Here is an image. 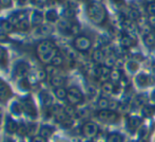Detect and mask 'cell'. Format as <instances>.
Listing matches in <instances>:
<instances>
[{
	"instance_id": "cell-1",
	"label": "cell",
	"mask_w": 155,
	"mask_h": 142,
	"mask_svg": "<svg viewBox=\"0 0 155 142\" xmlns=\"http://www.w3.org/2000/svg\"><path fill=\"white\" fill-rule=\"evenodd\" d=\"M88 16L91 20L96 25H101L104 20H106V11H104V6L98 2H94V3L89 4L88 6Z\"/></svg>"
},
{
	"instance_id": "cell-2",
	"label": "cell",
	"mask_w": 155,
	"mask_h": 142,
	"mask_svg": "<svg viewBox=\"0 0 155 142\" xmlns=\"http://www.w3.org/2000/svg\"><path fill=\"white\" fill-rule=\"evenodd\" d=\"M67 100L71 105H78L84 100V95L77 87H71V88L68 89Z\"/></svg>"
},
{
	"instance_id": "cell-3",
	"label": "cell",
	"mask_w": 155,
	"mask_h": 142,
	"mask_svg": "<svg viewBox=\"0 0 155 142\" xmlns=\"http://www.w3.org/2000/svg\"><path fill=\"white\" fill-rule=\"evenodd\" d=\"M91 46H92V43H91L90 38H88L87 36L79 35L74 39V47L80 52L88 51L91 48Z\"/></svg>"
},
{
	"instance_id": "cell-4",
	"label": "cell",
	"mask_w": 155,
	"mask_h": 142,
	"mask_svg": "<svg viewBox=\"0 0 155 142\" xmlns=\"http://www.w3.org/2000/svg\"><path fill=\"white\" fill-rule=\"evenodd\" d=\"M55 48L54 43L51 40H42L37 45L36 47V53L38 55V57L47 54L48 52H50L51 50H53Z\"/></svg>"
},
{
	"instance_id": "cell-5",
	"label": "cell",
	"mask_w": 155,
	"mask_h": 142,
	"mask_svg": "<svg viewBox=\"0 0 155 142\" xmlns=\"http://www.w3.org/2000/svg\"><path fill=\"white\" fill-rule=\"evenodd\" d=\"M97 117L104 122H116L118 120V115L114 110H108V109H102L98 111Z\"/></svg>"
},
{
	"instance_id": "cell-6",
	"label": "cell",
	"mask_w": 155,
	"mask_h": 142,
	"mask_svg": "<svg viewBox=\"0 0 155 142\" xmlns=\"http://www.w3.org/2000/svg\"><path fill=\"white\" fill-rule=\"evenodd\" d=\"M81 130H82V134L86 137L93 138V137H95L98 134V130H98V126L95 123H93V122H87V123L84 124Z\"/></svg>"
},
{
	"instance_id": "cell-7",
	"label": "cell",
	"mask_w": 155,
	"mask_h": 142,
	"mask_svg": "<svg viewBox=\"0 0 155 142\" xmlns=\"http://www.w3.org/2000/svg\"><path fill=\"white\" fill-rule=\"evenodd\" d=\"M12 95V91L8 84L0 80V102H5Z\"/></svg>"
},
{
	"instance_id": "cell-8",
	"label": "cell",
	"mask_w": 155,
	"mask_h": 142,
	"mask_svg": "<svg viewBox=\"0 0 155 142\" xmlns=\"http://www.w3.org/2000/svg\"><path fill=\"white\" fill-rule=\"evenodd\" d=\"M22 110L25 111L27 115L35 117L36 116V107H35L34 103H33V100L31 99H25L22 102Z\"/></svg>"
},
{
	"instance_id": "cell-9",
	"label": "cell",
	"mask_w": 155,
	"mask_h": 142,
	"mask_svg": "<svg viewBox=\"0 0 155 142\" xmlns=\"http://www.w3.org/2000/svg\"><path fill=\"white\" fill-rule=\"evenodd\" d=\"M28 71H29V66H28L25 63L23 62H20L16 65L15 67V75L19 78H23L25 75H27Z\"/></svg>"
},
{
	"instance_id": "cell-10",
	"label": "cell",
	"mask_w": 155,
	"mask_h": 142,
	"mask_svg": "<svg viewBox=\"0 0 155 142\" xmlns=\"http://www.w3.org/2000/svg\"><path fill=\"white\" fill-rule=\"evenodd\" d=\"M95 73L98 78H102V80H107L108 78H110L111 70H110V68L107 66H99L96 68Z\"/></svg>"
},
{
	"instance_id": "cell-11",
	"label": "cell",
	"mask_w": 155,
	"mask_h": 142,
	"mask_svg": "<svg viewBox=\"0 0 155 142\" xmlns=\"http://www.w3.org/2000/svg\"><path fill=\"white\" fill-rule=\"evenodd\" d=\"M57 54H58L57 49H56V48H54L53 50H51L50 52H48L47 54L40 56V57H39V60H40L41 62L43 63V64H51L52 61H53V58L55 57Z\"/></svg>"
},
{
	"instance_id": "cell-12",
	"label": "cell",
	"mask_w": 155,
	"mask_h": 142,
	"mask_svg": "<svg viewBox=\"0 0 155 142\" xmlns=\"http://www.w3.org/2000/svg\"><path fill=\"white\" fill-rule=\"evenodd\" d=\"M141 122H143V120L139 117H131L128 120V128L131 132H135L137 127L141 124Z\"/></svg>"
},
{
	"instance_id": "cell-13",
	"label": "cell",
	"mask_w": 155,
	"mask_h": 142,
	"mask_svg": "<svg viewBox=\"0 0 155 142\" xmlns=\"http://www.w3.org/2000/svg\"><path fill=\"white\" fill-rule=\"evenodd\" d=\"M5 130L8 133V134H14L15 132H17V130H18V124H17L13 119H11L10 117L6 119Z\"/></svg>"
},
{
	"instance_id": "cell-14",
	"label": "cell",
	"mask_w": 155,
	"mask_h": 142,
	"mask_svg": "<svg viewBox=\"0 0 155 142\" xmlns=\"http://www.w3.org/2000/svg\"><path fill=\"white\" fill-rule=\"evenodd\" d=\"M126 17H127V19H130L131 21H136L139 19L140 14H139L138 11L135 10V9L129 8L126 10Z\"/></svg>"
},
{
	"instance_id": "cell-15",
	"label": "cell",
	"mask_w": 155,
	"mask_h": 142,
	"mask_svg": "<svg viewBox=\"0 0 155 142\" xmlns=\"http://www.w3.org/2000/svg\"><path fill=\"white\" fill-rule=\"evenodd\" d=\"M92 58L95 63H97V64H101V63H104L106 55H104V53L102 52V50L96 49L92 54Z\"/></svg>"
},
{
	"instance_id": "cell-16",
	"label": "cell",
	"mask_w": 155,
	"mask_h": 142,
	"mask_svg": "<svg viewBox=\"0 0 155 142\" xmlns=\"http://www.w3.org/2000/svg\"><path fill=\"white\" fill-rule=\"evenodd\" d=\"M54 133V128L52 126H49V125H43L40 127L39 130V135L43 138L48 139L49 137H51Z\"/></svg>"
},
{
	"instance_id": "cell-17",
	"label": "cell",
	"mask_w": 155,
	"mask_h": 142,
	"mask_svg": "<svg viewBox=\"0 0 155 142\" xmlns=\"http://www.w3.org/2000/svg\"><path fill=\"white\" fill-rule=\"evenodd\" d=\"M120 43L124 48H130V47H132V46H134L135 40L130 35H124V36H121V38H120Z\"/></svg>"
},
{
	"instance_id": "cell-18",
	"label": "cell",
	"mask_w": 155,
	"mask_h": 142,
	"mask_svg": "<svg viewBox=\"0 0 155 142\" xmlns=\"http://www.w3.org/2000/svg\"><path fill=\"white\" fill-rule=\"evenodd\" d=\"M65 80L64 78H62L61 75H55L53 78H51V84L53 85L55 88H58V87H62L63 84H64Z\"/></svg>"
},
{
	"instance_id": "cell-19",
	"label": "cell",
	"mask_w": 155,
	"mask_h": 142,
	"mask_svg": "<svg viewBox=\"0 0 155 142\" xmlns=\"http://www.w3.org/2000/svg\"><path fill=\"white\" fill-rule=\"evenodd\" d=\"M0 28H1V31H3L4 33H10V32L13 31L14 29V26L10 23L8 20H3L0 23Z\"/></svg>"
},
{
	"instance_id": "cell-20",
	"label": "cell",
	"mask_w": 155,
	"mask_h": 142,
	"mask_svg": "<svg viewBox=\"0 0 155 142\" xmlns=\"http://www.w3.org/2000/svg\"><path fill=\"white\" fill-rule=\"evenodd\" d=\"M42 15L40 14L39 12H34L32 15V19H31V23L33 26H40V23H42Z\"/></svg>"
},
{
	"instance_id": "cell-21",
	"label": "cell",
	"mask_w": 155,
	"mask_h": 142,
	"mask_svg": "<svg viewBox=\"0 0 155 142\" xmlns=\"http://www.w3.org/2000/svg\"><path fill=\"white\" fill-rule=\"evenodd\" d=\"M54 93H55V95H56V98H57V99L63 100V99H67L68 90H65L63 87H58V88H55Z\"/></svg>"
},
{
	"instance_id": "cell-22",
	"label": "cell",
	"mask_w": 155,
	"mask_h": 142,
	"mask_svg": "<svg viewBox=\"0 0 155 142\" xmlns=\"http://www.w3.org/2000/svg\"><path fill=\"white\" fill-rule=\"evenodd\" d=\"M143 40H145V43L147 47H149V48L154 47L155 46V34H152V33L147 34V35H145Z\"/></svg>"
},
{
	"instance_id": "cell-23",
	"label": "cell",
	"mask_w": 155,
	"mask_h": 142,
	"mask_svg": "<svg viewBox=\"0 0 155 142\" xmlns=\"http://www.w3.org/2000/svg\"><path fill=\"white\" fill-rule=\"evenodd\" d=\"M102 91L106 93H113L115 91L114 84L110 82H104V84H102Z\"/></svg>"
},
{
	"instance_id": "cell-24",
	"label": "cell",
	"mask_w": 155,
	"mask_h": 142,
	"mask_svg": "<svg viewBox=\"0 0 155 142\" xmlns=\"http://www.w3.org/2000/svg\"><path fill=\"white\" fill-rule=\"evenodd\" d=\"M30 28V21L28 19H23V20L19 21V23L16 26V29L19 31H28Z\"/></svg>"
},
{
	"instance_id": "cell-25",
	"label": "cell",
	"mask_w": 155,
	"mask_h": 142,
	"mask_svg": "<svg viewBox=\"0 0 155 142\" xmlns=\"http://www.w3.org/2000/svg\"><path fill=\"white\" fill-rule=\"evenodd\" d=\"M8 63V52L4 48L0 47V65L4 66Z\"/></svg>"
},
{
	"instance_id": "cell-26",
	"label": "cell",
	"mask_w": 155,
	"mask_h": 142,
	"mask_svg": "<svg viewBox=\"0 0 155 142\" xmlns=\"http://www.w3.org/2000/svg\"><path fill=\"white\" fill-rule=\"evenodd\" d=\"M97 105L101 110L102 109H108L109 106H110V101L108 99H106V98H100L97 102Z\"/></svg>"
},
{
	"instance_id": "cell-27",
	"label": "cell",
	"mask_w": 155,
	"mask_h": 142,
	"mask_svg": "<svg viewBox=\"0 0 155 142\" xmlns=\"http://www.w3.org/2000/svg\"><path fill=\"white\" fill-rule=\"evenodd\" d=\"M62 64H63V57L60 55V54H57V55L53 58V61H52V63H51L52 66L56 67V68H57V67H60Z\"/></svg>"
},
{
	"instance_id": "cell-28",
	"label": "cell",
	"mask_w": 155,
	"mask_h": 142,
	"mask_svg": "<svg viewBox=\"0 0 155 142\" xmlns=\"http://www.w3.org/2000/svg\"><path fill=\"white\" fill-rule=\"evenodd\" d=\"M121 75H120V71L117 70V69H114V70H111V73H110V78L112 80V82L116 83L120 80Z\"/></svg>"
},
{
	"instance_id": "cell-29",
	"label": "cell",
	"mask_w": 155,
	"mask_h": 142,
	"mask_svg": "<svg viewBox=\"0 0 155 142\" xmlns=\"http://www.w3.org/2000/svg\"><path fill=\"white\" fill-rule=\"evenodd\" d=\"M107 142H123V136L119 134H111L109 135Z\"/></svg>"
},
{
	"instance_id": "cell-30",
	"label": "cell",
	"mask_w": 155,
	"mask_h": 142,
	"mask_svg": "<svg viewBox=\"0 0 155 142\" xmlns=\"http://www.w3.org/2000/svg\"><path fill=\"white\" fill-rule=\"evenodd\" d=\"M115 62H116V58H115V56H112V55H108L106 56V60H104V66L107 67H112L115 65Z\"/></svg>"
},
{
	"instance_id": "cell-31",
	"label": "cell",
	"mask_w": 155,
	"mask_h": 142,
	"mask_svg": "<svg viewBox=\"0 0 155 142\" xmlns=\"http://www.w3.org/2000/svg\"><path fill=\"white\" fill-rule=\"evenodd\" d=\"M136 81L140 86H145V85L148 84V76L145 75V74H139V75L137 76Z\"/></svg>"
},
{
	"instance_id": "cell-32",
	"label": "cell",
	"mask_w": 155,
	"mask_h": 142,
	"mask_svg": "<svg viewBox=\"0 0 155 142\" xmlns=\"http://www.w3.org/2000/svg\"><path fill=\"white\" fill-rule=\"evenodd\" d=\"M57 18H58L57 13H56L54 10H50L49 12L47 13V19L49 21H56Z\"/></svg>"
},
{
	"instance_id": "cell-33",
	"label": "cell",
	"mask_w": 155,
	"mask_h": 142,
	"mask_svg": "<svg viewBox=\"0 0 155 142\" xmlns=\"http://www.w3.org/2000/svg\"><path fill=\"white\" fill-rule=\"evenodd\" d=\"M12 109H13V113H17V115H19V113H22V105H20V104L18 103H14L12 106Z\"/></svg>"
},
{
	"instance_id": "cell-34",
	"label": "cell",
	"mask_w": 155,
	"mask_h": 142,
	"mask_svg": "<svg viewBox=\"0 0 155 142\" xmlns=\"http://www.w3.org/2000/svg\"><path fill=\"white\" fill-rule=\"evenodd\" d=\"M146 102H147V98H146L145 95H138V97L136 98V103H137V105H139V106L145 105Z\"/></svg>"
},
{
	"instance_id": "cell-35",
	"label": "cell",
	"mask_w": 155,
	"mask_h": 142,
	"mask_svg": "<svg viewBox=\"0 0 155 142\" xmlns=\"http://www.w3.org/2000/svg\"><path fill=\"white\" fill-rule=\"evenodd\" d=\"M147 11L150 14V16H155V2L154 3H151V4H148Z\"/></svg>"
},
{
	"instance_id": "cell-36",
	"label": "cell",
	"mask_w": 155,
	"mask_h": 142,
	"mask_svg": "<svg viewBox=\"0 0 155 142\" xmlns=\"http://www.w3.org/2000/svg\"><path fill=\"white\" fill-rule=\"evenodd\" d=\"M31 142H47V139L41 137L40 135H37V136H34L32 138Z\"/></svg>"
},
{
	"instance_id": "cell-37",
	"label": "cell",
	"mask_w": 155,
	"mask_h": 142,
	"mask_svg": "<svg viewBox=\"0 0 155 142\" xmlns=\"http://www.w3.org/2000/svg\"><path fill=\"white\" fill-rule=\"evenodd\" d=\"M37 75H38V80L43 81L45 78H47L48 74H47V71H45V70H39L38 71V74H37Z\"/></svg>"
},
{
	"instance_id": "cell-38",
	"label": "cell",
	"mask_w": 155,
	"mask_h": 142,
	"mask_svg": "<svg viewBox=\"0 0 155 142\" xmlns=\"http://www.w3.org/2000/svg\"><path fill=\"white\" fill-rule=\"evenodd\" d=\"M128 68L130 69L131 71H135V70H137V68H138V65H137V63H135V62H130L128 64Z\"/></svg>"
},
{
	"instance_id": "cell-39",
	"label": "cell",
	"mask_w": 155,
	"mask_h": 142,
	"mask_svg": "<svg viewBox=\"0 0 155 142\" xmlns=\"http://www.w3.org/2000/svg\"><path fill=\"white\" fill-rule=\"evenodd\" d=\"M40 32L41 34H49L51 32V27H49V26H42L40 28Z\"/></svg>"
},
{
	"instance_id": "cell-40",
	"label": "cell",
	"mask_w": 155,
	"mask_h": 142,
	"mask_svg": "<svg viewBox=\"0 0 155 142\" xmlns=\"http://www.w3.org/2000/svg\"><path fill=\"white\" fill-rule=\"evenodd\" d=\"M0 4L4 8H8L12 5V0H0Z\"/></svg>"
},
{
	"instance_id": "cell-41",
	"label": "cell",
	"mask_w": 155,
	"mask_h": 142,
	"mask_svg": "<svg viewBox=\"0 0 155 142\" xmlns=\"http://www.w3.org/2000/svg\"><path fill=\"white\" fill-rule=\"evenodd\" d=\"M148 23H149L150 27L155 29V16H150L149 19H148Z\"/></svg>"
},
{
	"instance_id": "cell-42",
	"label": "cell",
	"mask_w": 155,
	"mask_h": 142,
	"mask_svg": "<svg viewBox=\"0 0 155 142\" xmlns=\"http://www.w3.org/2000/svg\"><path fill=\"white\" fill-rule=\"evenodd\" d=\"M70 31H71V33H73V34L78 33V31H79V27H78L77 25H72L71 28H70Z\"/></svg>"
},
{
	"instance_id": "cell-43",
	"label": "cell",
	"mask_w": 155,
	"mask_h": 142,
	"mask_svg": "<svg viewBox=\"0 0 155 142\" xmlns=\"http://www.w3.org/2000/svg\"><path fill=\"white\" fill-rule=\"evenodd\" d=\"M8 36H6V33H4L3 31H0V41H4L6 40Z\"/></svg>"
},
{
	"instance_id": "cell-44",
	"label": "cell",
	"mask_w": 155,
	"mask_h": 142,
	"mask_svg": "<svg viewBox=\"0 0 155 142\" xmlns=\"http://www.w3.org/2000/svg\"><path fill=\"white\" fill-rule=\"evenodd\" d=\"M117 107V103L115 101H110V106H109V108L112 110V109H115Z\"/></svg>"
},
{
	"instance_id": "cell-45",
	"label": "cell",
	"mask_w": 155,
	"mask_h": 142,
	"mask_svg": "<svg viewBox=\"0 0 155 142\" xmlns=\"http://www.w3.org/2000/svg\"><path fill=\"white\" fill-rule=\"evenodd\" d=\"M146 2H147L148 4H151V3H154L155 2V0H145Z\"/></svg>"
},
{
	"instance_id": "cell-46",
	"label": "cell",
	"mask_w": 155,
	"mask_h": 142,
	"mask_svg": "<svg viewBox=\"0 0 155 142\" xmlns=\"http://www.w3.org/2000/svg\"><path fill=\"white\" fill-rule=\"evenodd\" d=\"M95 1H97V2H100V1H101V0H95Z\"/></svg>"
},
{
	"instance_id": "cell-47",
	"label": "cell",
	"mask_w": 155,
	"mask_h": 142,
	"mask_svg": "<svg viewBox=\"0 0 155 142\" xmlns=\"http://www.w3.org/2000/svg\"><path fill=\"white\" fill-rule=\"evenodd\" d=\"M111 1H114V2H117V0H111Z\"/></svg>"
},
{
	"instance_id": "cell-48",
	"label": "cell",
	"mask_w": 155,
	"mask_h": 142,
	"mask_svg": "<svg viewBox=\"0 0 155 142\" xmlns=\"http://www.w3.org/2000/svg\"><path fill=\"white\" fill-rule=\"evenodd\" d=\"M87 142H94V141H92V140H89V141H87Z\"/></svg>"
},
{
	"instance_id": "cell-49",
	"label": "cell",
	"mask_w": 155,
	"mask_h": 142,
	"mask_svg": "<svg viewBox=\"0 0 155 142\" xmlns=\"http://www.w3.org/2000/svg\"><path fill=\"white\" fill-rule=\"evenodd\" d=\"M6 142H13L12 140H8V141H6Z\"/></svg>"
}]
</instances>
